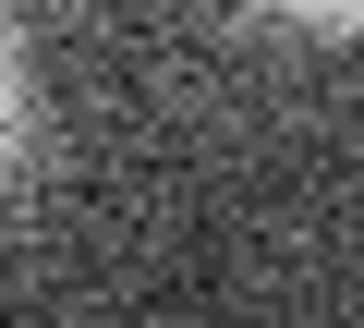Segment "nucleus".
<instances>
[{"label": "nucleus", "instance_id": "obj_1", "mask_svg": "<svg viewBox=\"0 0 364 328\" xmlns=\"http://www.w3.org/2000/svg\"><path fill=\"white\" fill-rule=\"evenodd\" d=\"M255 13H279V25H340V37H352L364 0H255Z\"/></svg>", "mask_w": 364, "mask_h": 328}]
</instances>
